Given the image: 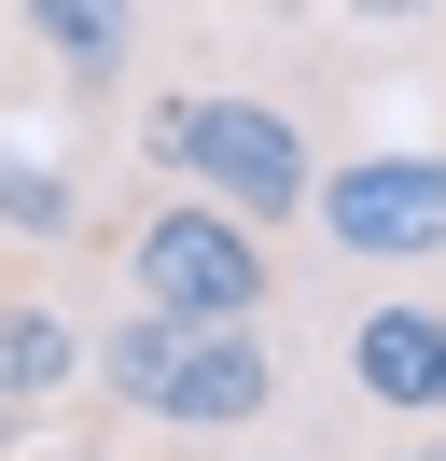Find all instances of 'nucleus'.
<instances>
[{"instance_id":"nucleus-5","label":"nucleus","mask_w":446,"mask_h":461,"mask_svg":"<svg viewBox=\"0 0 446 461\" xmlns=\"http://www.w3.org/2000/svg\"><path fill=\"white\" fill-rule=\"evenodd\" d=\"M334 377L362 420H446V294H362L334 321Z\"/></svg>"},{"instance_id":"nucleus-6","label":"nucleus","mask_w":446,"mask_h":461,"mask_svg":"<svg viewBox=\"0 0 446 461\" xmlns=\"http://www.w3.org/2000/svg\"><path fill=\"white\" fill-rule=\"evenodd\" d=\"M84 336H98V321H84L56 280H0V461L84 392Z\"/></svg>"},{"instance_id":"nucleus-3","label":"nucleus","mask_w":446,"mask_h":461,"mask_svg":"<svg viewBox=\"0 0 446 461\" xmlns=\"http://www.w3.org/2000/svg\"><path fill=\"white\" fill-rule=\"evenodd\" d=\"M126 113H139V154H154L167 182H195V196L251 210L265 238H293V224H307L321 140H307V126L279 113L265 85H154V98H126Z\"/></svg>"},{"instance_id":"nucleus-8","label":"nucleus","mask_w":446,"mask_h":461,"mask_svg":"<svg viewBox=\"0 0 446 461\" xmlns=\"http://www.w3.org/2000/svg\"><path fill=\"white\" fill-rule=\"evenodd\" d=\"M334 14H349V29H433L446 0H334Z\"/></svg>"},{"instance_id":"nucleus-10","label":"nucleus","mask_w":446,"mask_h":461,"mask_svg":"<svg viewBox=\"0 0 446 461\" xmlns=\"http://www.w3.org/2000/svg\"><path fill=\"white\" fill-rule=\"evenodd\" d=\"M0 98H14V42H0Z\"/></svg>"},{"instance_id":"nucleus-1","label":"nucleus","mask_w":446,"mask_h":461,"mask_svg":"<svg viewBox=\"0 0 446 461\" xmlns=\"http://www.w3.org/2000/svg\"><path fill=\"white\" fill-rule=\"evenodd\" d=\"M84 392L154 447H251L279 420V336L265 321H167V308H112L84 336Z\"/></svg>"},{"instance_id":"nucleus-2","label":"nucleus","mask_w":446,"mask_h":461,"mask_svg":"<svg viewBox=\"0 0 446 461\" xmlns=\"http://www.w3.org/2000/svg\"><path fill=\"white\" fill-rule=\"evenodd\" d=\"M84 252L112 266L126 308H167V321H279L293 308V252H279L251 210L195 196V182H154L139 210H98Z\"/></svg>"},{"instance_id":"nucleus-7","label":"nucleus","mask_w":446,"mask_h":461,"mask_svg":"<svg viewBox=\"0 0 446 461\" xmlns=\"http://www.w3.org/2000/svg\"><path fill=\"white\" fill-rule=\"evenodd\" d=\"M28 57H42V85L70 98V113H126L139 98V0H14Z\"/></svg>"},{"instance_id":"nucleus-9","label":"nucleus","mask_w":446,"mask_h":461,"mask_svg":"<svg viewBox=\"0 0 446 461\" xmlns=\"http://www.w3.org/2000/svg\"><path fill=\"white\" fill-rule=\"evenodd\" d=\"M390 461H446V420H390Z\"/></svg>"},{"instance_id":"nucleus-4","label":"nucleus","mask_w":446,"mask_h":461,"mask_svg":"<svg viewBox=\"0 0 446 461\" xmlns=\"http://www.w3.org/2000/svg\"><path fill=\"white\" fill-rule=\"evenodd\" d=\"M321 252L377 266V280H446V140L433 154H334L307 182Z\"/></svg>"}]
</instances>
